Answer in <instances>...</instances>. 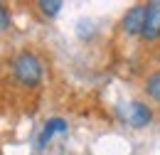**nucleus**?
<instances>
[{"label":"nucleus","instance_id":"nucleus-8","mask_svg":"<svg viewBox=\"0 0 160 155\" xmlns=\"http://www.w3.org/2000/svg\"><path fill=\"white\" fill-rule=\"evenodd\" d=\"M10 27V12H8V8L0 2V32H5Z\"/></svg>","mask_w":160,"mask_h":155},{"label":"nucleus","instance_id":"nucleus-5","mask_svg":"<svg viewBox=\"0 0 160 155\" xmlns=\"http://www.w3.org/2000/svg\"><path fill=\"white\" fill-rule=\"evenodd\" d=\"M54 133H67V121H64V118H49V121L44 123L40 138H37V148H44L47 140L54 136Z\"/></svg>","mask_w":160,"mask_h":155},{"label":"nucleus","instance_id":"nucleus-2","mask_svg":"<svg viewBox=\"0 0 160 155\" xmlns=\"http://www.w3.org/2000/svg\"><path fill=\"white\" fill-rule=\"evenodd\" d=\"M118 118L123 123L133 126V128H145L153 121V111L140 101H131V103H121L118 106Z\"/></svg>","mask_w":160,"mask_h":155},{"label":"nucleus","instance_id":"nucleus-7","mask_svg":"<svg viewBox=\"0 0 160 155\" xmlns=\"http://www.w3.org/2000/svg\"><path fill=\"white\" fill-rule=\"evenodd\" d=\"M37 8H40L42 15H47V18H57L59 10L64 8V2H62V0H40Z\"/></svg>","mask_w":160,"mask_h":155},{"label":"nucleus","instance_id":"nucleus-1","mask_svg":"<svg viewBox=\"0 0 160 155\" xmlns=\"http://www.w3.org/2000/svg\"><path fill=\"white\" fill-rule=\"evenodd\" d=\"M42 74H44V67H42V59L35 52H20L12 59V77L18 79L22 86H27V89L40 86Z\"/></svg>","mask_w":160,"mask_h":155},{"label":"nucleus","instance_id":"nucleus-3","mask_svg":"<svg viewBox=\"0 0 160 155\" xmlns=\"http://www.w3.org/2000/svg\"><path fill=\"white\" fill-rule=\"evenodd\" d=\"M140 37L145 42H153L160 37V0L145 2V27H143Z\"/></svg>","mask_w":160,"mask_h":155},{"label":"nucleus","instance_id":"nucleus-6","mask_svg":"<svg viewBox=\"0 0 160 155\" xmlns=\"http://www.w3.org/2000/svg\"><path fill=\"white\" fill-rule=\"evenodd\" d=\"M145 94L160 103V72H153L150 77L145 79Z\"/></svg>","mask_w":160,"mask_h":155},{"label":"nucleus","instance_id":"nucleus-4","mask_svg":"<svg viewBox=\"0 0 160 155\" xmlns=\"http://www.w3.org/2000/svg\"><path fill=\"white\" fill-rule=\"evenodd\" d=\"M121 27L126 35H140L145 27V5H133L131 10H126V15L121 20Z\"/></svg>","mask_w":160,"mask_h":155}]
</instances>
